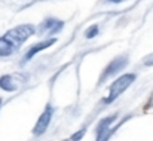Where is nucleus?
<instances>
[{
	"label": "nucleus",
	"mask_w": 153,
	"mask_h": 141,
	"mask_svg": "<svg viewBox=\"0 0 153 141\" xmlns=\"http://www.w3.org/2000/svg\"><path fill=\"white\" fill-rule=\"evenodd\" d=\"M33 34H34V27L31 24H22L9 30L4 36L0 37V56H6L15 52Z\"/></svg>",
	"instance_id": "f257e3e1"
},
{
	"label": "nucleus",
	"mask_w": 153,
	"mask_h": 141,
	"mask_svg": "<svg viewBox=\"0 0 153 141\" xmlns=\"http://www.w3.org/2000/svg\"><path fill=\"white\" fill-rule=\"evenodd\" d=\"M134 80H135V74H123V76L117 77V79L111 83V86H110V89H108V95L105 96L104 102H111V101H114Z\"/></svg>",
	"instance_id": "f03ea898"
},
{
	"label": "nucleus",
	"mask_w": 153,
	"mask_h": 141,
	"mask_svg": "<svg viewBox=\"0 0 153 141\" xmlns=\"http://www.w3.org/2000/svg\"><path fill=\"white\" fill-rule=\"evenodd\" d=\"M52 111H53L52 107L48 105V107L45 108V111L42 113V116H39V119H37L36 125H34V129H33V134H34V135H42V134L48 129L49 122H51V117H52Z\"/></svg>",
	"instance_id": "7ed1b4c3"
},
{
	"label": "nucleus",
	"mask_w": 153,
	"mask_h": 141,
	"mask_svg": "<svg viewBox=\"0 0 153 141\" xmlns=\"http://www.w3.org/2000/svg\"><path fill=\"white\" fill-rule=\"evenodd\" d=\"M126 62H128V58L126 56H117L116 59H113L108 65H107V68L104 70V73H102L101 76V80H105L107 77H110V76H113L114 73H117V71H120V68H123L125 65H126Z\"/></svg>",
	"instance_id": "20e7f679"
},
{
	"label": "nucleus",
	"mask_w": 153,
	"mask_h": 141,
	"mask_svg": "<svg viewBox=\"0 0 153 141\" xmlns=\"http://www.w3.org/2000/svg\"><path fill=\"white\" fill-rule=\"evenodd\" d=\"M56 40L55 39H48V40H45V42H42V43H37V45H34V46L31 47L27 53H25V58H24V61H28V59H31L37 52H40V50H43V49H46V47H49L51 45H53Z\"/></svg>",
	"instance_id": "39448f33"
},
{
	"label": "nucleus",
	"mask_w": 153,
	"mask_h": 141,
	"mask_svg": "<svg viewBox=\"0 0 153 141\" xmlns=\"http://www.w3.org/2000/svg\"><path fill=\"white\" fill-rule=\"evenodd\" d=\"M64 22L62 21H58V19H46L42 25H40V30L42 31H46V33H56L62 28Z\"/></svg>",
	"instance_id": "423d86ee"
},
{
	"label": "nucleus",
	"mask_w": 153,
	"mask_h": 141,
	"mask_svg": "<svg viewBox=\"0 0 153 141\" xmlns=\"http://www.w3.org/2000/svg\"><path fill=\"white\" fill-rule=\"evenodd\" d=\"M0 88H1L3 91H7V92L15 91V89H16V85H15V82H13V77L9 76V74L1 76V77H0Z\"/></svg>",
	"instance_id": "0eeeda50"
},
{
	"label": "nucleus",
	"mask_w": 153,
	"mask_h": 141,
	"mask_svg": "<svg viewBox=\"0 0 153 141\" xmlns=\"http://www.w3.org/2000/svg\"><path fill=\"white\" fill-rule=\"evenodd\" d=\"M98 31H100V28H98V25L97 24H94V25H91L88 30H86V33H85V36H86V39H94L97 34H98Z\"/></svg>",
	"instance_id": "6e6552de"
},
{
	"label": "nucleus",
	"mask_w": 153,
	"mask_h": 141,
	"mask_svg": "<svg viewBox=\"0 0 153 141\" xmlns=\"http://www.w3.org/2000/svg\"><path fill=\"white\" fill-rule=\"evenodd\" d=\"M83 134H85V131L82 129V131H79L77 134H74L73 137H71V141H79V138H82L83 137Z\"/></svg>",
	"instance_id": "1a4fd4ad"
},
{
	"label": "nucleus",
	"mask_w": 153,
	"mask_h": 141,
	"mask_svg": "<svg viewBox=\"0 0 153 141\" xmlns=\"http://www.w3.org/2000/svg\"><path fill=\"white\" fill-rule=\"evenodd\" d=\"M144 64H146V65H153V53L149 55V56L144 59Z\"/></svg>",
	"instance_id": "9d476101"
},
{
	"label": "nucleus",
	"mask_w": 153,
	"mask_h": 141,
	"mask_svg": "<svg viewBox=\"0 0 153 141\" xmlns=\"http://www.w3.org/2000/svg\"><path fill=\"white\" fill-rule=\"evenodd\" d=\"M110 1H113V3H119V1H122V0H110Z\"/></svg>",
	"instance_id": "9b49d317"
},
{
	"label": "nucleus",
	"mask_w": 153,
	"mask_h": 141,
	"mask_svg": "<svg viewBox=\"0 0 153 141\" xmlns=\"http://www.w3.org/2000/svg\"><path fill=\"white\" fill-rule=\"evenodd\" d=\"M0 104H1V99H0Z\"/></svg>",
	"instance_id": "f8f14e48"
}]
</instances>
